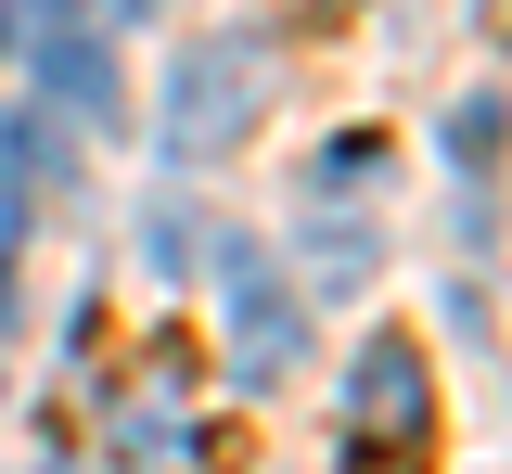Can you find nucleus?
Here are the masks:
<instances>
[{
  "label": "nucleus",
  "mask_w": 512,
  "mask_h": 474,
  "mask_svg": "<svg viewBox=\"0 0 512 474\" xmlns=\"http://www.w3.org/2000/svg\"><path fill=\"white\" fill-rule=\"evenodd\" d=\"M346 474H436V372L410 334H372L346 372Z\"/></svg>",
  "instance_id": "obj_1"
},
{
  "label": "nucleus",
  "mask_w": 512,
  "mask_h": 474,
  "mask_svg": "<svg viewBox=\"0 0 512 474\" xmlns=\"http://www.w3.org/2000/svg\"><path fill=\"white\" fill-rule=\"evenodd\" d=\"M244 129H256V65L231 52V39H192L180 65H167V103H154V141L205 167V154H231Z\"/></svg>",
  "instance_id": "obj_2"
},
{
  "label": "nucleus",
  "mask_w": 512,
  "mask_h": 474,
  "mask_svg": "<svg viewBox=\"0 0 512 474\" xmlns=\"http://www.w3.org/2000/svg\"><path fill=\"white\" fill-rule=\"evenodd\" d=\"M231 359H244L256 385H269V372H295V295H282V282H256V257H231Z\"/></svg>",
  "instance_id": "obj_3"
},
{
  "label": "nucleus",
  "mask_w": 512,
  "mask_h": 474,
  "mask_svg": "<svg viewBox=\"0 0 512 474\" xmlns=\"http://www.w3.org/2000/svg\"><path fill=\"white\" fill-rule=\"evenodd\" d=\"M448 167H474V180L500 167V90H474V103L448 116Z\"/></svg>",
  "instance_id": "obj_4"
},
{
  "label": "nucleus",
  "mask_w": 512,
  "mask_h": 474,
  "mask_svg": "<svg viewBox=\"0 0 512 474\" xmlns=\"http://www.w3.org/2000/svg\"><path fill=\"white\" fill-rule=\"evenodd\" d=\"M308 257H320V282H359V270H372V231H320Z\"/></svg>",
  "instance_id": "obj_5"
},
{
  "label": "nucleus",
  "mask_w": 512,
  "mask_h": 474,
  "mask_svg": "<svg viewBox=\"0 0 512 474\" xmlns=\"http://www.w3.org/2000/svg\"><path fill=\"white\" fill-rule=\"evenodd\" d=\"M474 13H500V0H474Z\"/></svg>",
  "instance_id": "obj_6"
}]
</instances>
